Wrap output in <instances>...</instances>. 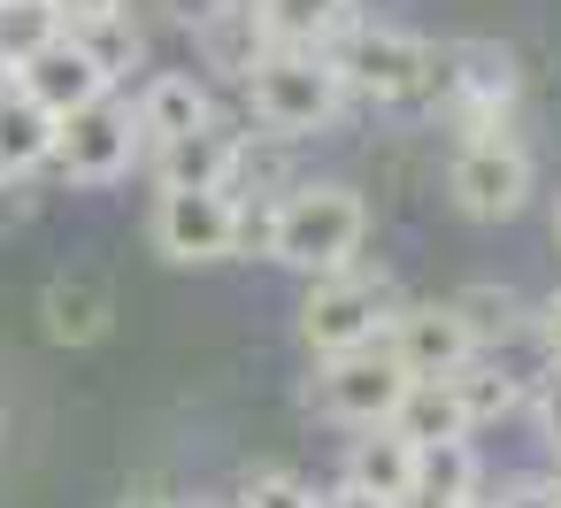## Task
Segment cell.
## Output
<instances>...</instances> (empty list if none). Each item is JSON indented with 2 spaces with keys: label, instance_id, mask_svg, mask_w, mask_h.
<instances>
[{
  "label": "cell",
  "instance_id": "6da1fadb",
  "mask_svg": "<svg viewBox=\"0 0 561 508\" xmlns=\"http://www.w3.org/2000/svg\"><path fill=\"white\" fill-rule=\"evenodd\" d=\"M362 232H369V208L354 185H293L262 216V255L285 270H308V278H339V270H354Z\"/></svg>",
  "mask_w": 561,
  "mask_h": 508
},
{
  "label": "cell",
  "instance_id": "7a4b0ae2",
  "mask_svg": "<svg viewBox=\"0 0 561 508\" xmlns=\"http://www.w3.org/2000/svg\"><path fill=\"white\" fill-rule=\"evenodd\" d=\"M400 316V293H392V278L377 270H339V278H316L308 285V301H300V339H308V354H354V347H377L385 339V324Z\"/></svg>",
  "mask_w": 561,
  "mask_h": 508
},
{
  "label": "cell",
  "instance_id": "3957f363",
  "mask_svg": "<svg viewBox=\"0 0 561 508\" xmlns=\"http://www.w3.org/2000/svg\"><path fill=\"white\" fill-rule=\"evenodd\" d=\"M247 101H254V124L277 132V139H300V132H323L346 101L339 70L323 55H262V70L247 78Z\"/></svg>",
  "mask_w": 561,
  "mask_h": 508
},
{
  "label": "cell",
  "instance_id": "277c9868",
  "mask_svg": "<svg viewBox=\"0 0 561 508\" xmlns=\"http://www.w3.org/2000/svg\"><path fill=\"white\" fill-rule=\"evenodd\" d=\"M400 400H408V370L385 354V339L354 347V354H331L316 370V408L339 416V424H354V431H385Z\"/></svg>",
  "mask_w": 561,
  "mask_h": 508
},
{
  "label": "cell",
  "instance_id": "5b68a950",
  "mask_svg": "<svg viewBox=\"0 0 561 508\" xmlns=\"http://www.w3.org/2000/svg\"><path fill=\"white\" fill-rule=\"evenodd\" d=\"M131 162H139V124H131V101L101 93L93 109L62 116V132H55V170H62L70 185H116Z\"/></svg>",
  "mask_w": 561,
  "mask_h": 508
},
{
  "label": "cell",
  "instance_id": "8992f818",
  "mask_svg": "<svg viewBox=\"0 0 561 508\" xmlns=\"http://www.w3.org/2000/svg\"><path fill=\"white\" fill-rule=\"evenodd\" d=\"M323 63L339 70V86H346V93L408 101V93H415V78H423V63H431V47H423V39H408V32H385V24H346V32H339V47H331Z\"/></svg>",
  "mask_w": 561,
  "mask_h": 508
},
{
  "label": "cell",
  "instance_id": "52a82bcc",
  "mask_svg": "<svg viewBox=\"0 0 561 508\" xmlns=\"http://www.w3.org/2000/svg\"><path fill=\"white\" fill-rule=\"evenodd\" d=\"M446 193H454V208H461V216L500 224V216H515V208L530 201V155H523L515 139H500V132H477V139L454 155Z\"/></svg>",
  "mask_w": 561,
  "mask_h": 508
},
{
  "label": "cell",
  "instance_id": "ba28073f",
  "mask_svg": "<svg viewBox=\"0 0 561 508\" xmlns=\"http://www.w3.org/2000/svg\"><path fill=\"white\" fill-rule=\"evenodd\" d=\"M385 354L408 370V385H446L454 370L477 362V347H469V331H461V316H454L446 301L400 308V316L385 324Z\"/></svg>",
  "mask_w": 561,
  "mask_h": 508
},
{
  "label": "cell",
  "instance_id": "9c48e42d",
  "mask_svg": "<svg viewBox=\"0 0 561 508\" xmlns=\"http://www.w3.org/2000/svg\"><path fill=\"white\" fill-rule=\"evenodd\" d=\"M154 247L170 262H224V255H239V201L231 193H162L154 201Z\"/></svg>",
  "mask_w": 561,
  "mask_h": 508
},
{
  "label": "cell",
  "instance_id": "30bf717a",
  "mask_svg": "<svg viewBox=\"0 0 561 508\" xmlns=\"http://www.w3.org/2000/svg\"><path fill=\"white\" fill-rule=\"evenodd\" d=\"M239 155H247L239 124H224V116H216V124H201V132H185V139H170V147H154L147 162H154L162 193H231Z\"/></svg>",
  "mask_w": 561,
  "mask_h": 508
},
{
  "label": "cell",
  "instance_id": "8fae6325",
  "mask_svg": "<svg viewBox=\"0 0 561 508\" xmlns=\"http://www.w3.org/2000/svg\"><path fill=\"white\" fill-rule=\"evenodd\" d=\"M16 93H24L32 109H47V116L62 124V116L93 109V101H101V93H116V86H108V78H101V70H93V63L78 55V39L62 32L55 47H39V55H32V63L16 70Z\"/></svg>",
  "mask_w": 561,
  "mask_h": 508
},
{
  "label": "cell",
  "instance_id": "7c38bea8",
  "mask_svg": "<svg viewBox=\"0 0 561 508\" xmlns=\"http://www.w3.org/2000/svg\"><path fill=\"white\" fill-rule=\"evenodd\" d=\"M131 124H139V155H154V147H170V139H185V132L216 124V93H208L193 70H162V78H147V86H139Z\"/></svg>",
  "mask_w": 561,
  "mask_h": 508
},
{
  "label": "cell",
  "instance_id": "4fadbf2b",
  "mask_svg": "<svg viewBox=\"0 0 561 508\" xmlns=\"http://www.w3.org/2000/svg\"><path fill=\"white\" fill-rule=\"evenodd\" d=\"M193 47H201V63L208 70H224V78H254L262 70V55H270V32H262V9L254 0H216V9H201L193 16Z\"/></svg>",
  "mask_w": 561,
  "mask_h": 508
},
{
  "label": "cell",
  "instance_id": "5bb4252c",
  "mask_svg": "<svg viewBox=\"0 0 561 508\" xmlns=\"http://www.w3.org/2000/svg\"><path fill=\"white\" fill-rule=\"evenodd\" d=\"M254 9L277 55H331L339 32L354 24V0H254Z\"/></svg>",
  "mask_w": 561,
  "mask_h": 508
},
{
  "label": "cell",
  "instance_id": "9a60e30c",
  "mask_svg": "<svg viewBox=\"0 0 561 508\" xmlns=\"http://www.w3.org/2000/svg\"><path fill=\"white\" fill-rule=\"evenodd\" d=\"M108 316H116V301H108L101 278H55L39 293V324H47L55 347H93L108 331Z\"/></svg>",
  "mask_w": 561,
  "mask_h": 508
},
{
  "label": "cell",
  "instance_id": "2e32d148",
  "mask_svg": "<svg viewBox=\"0 0 561 508\" xmlns=\"http://www.w3.org/2000/svg\"><path fill=\"white\" fill-rule=\"evenodd\" d=\"M477 500V447H415V477L400 493V508H469Z\"/></svg>",
  "mask_w": 561,
  "mask_h": 508
},
{
  "label": "cell",
  "instance_id": "e0dca14e",
  "mask_svg": "<svg viewBox=\"0 0 561 508\" xmlns=\"http://www.w3.org/2000/svg\"><path fill=\"white\" fill-rule=\"evenodd\" d=\"M408 477H415V447H408L400 431H362V439L346 447V477H339V485H354V493H369V500H392V508H400Z\"/></svg>",
  "mask_w": 561,
  "mask_h": 508
},
{
  "label": "cell",
  "instance_id": "ac0fdd59",
  "mask_svg": "<svg viewBox=\"0 0 561 508\" xmlns=\"http://www.w3.org/2000/svg\"><path fill=\"white\" fill-rule=\"evenodd\" d=\"M55 116L47 109H32L16 86L0 93V178H32V170H47L55 162Z\"/></svg>",
  "mask_w": 561,
  "mask_h": 508
},
{
  "label": "cell",
  "instance_id": "d6986e66",
  "mask_svg": "<svg viewBox=\"0 0 561 508\" xmlns=\"http://www.w3.org/2000/svg\"><path fill=\"white\" fill-rule=\"evenodd\" d=\"M446 55H454V101H461L469 116H500V109L515 101V55H507V47L469 39V47H446Z\"/></svg>",
  "mask_w": 561,
  "mask_h": 508
},
{
  "label": "cell",
  "instance_id": "ffe728a7",
  "mask_svg": "<svg viewBox=\"0 0 561 508\" xmlns=\"http://www.w3.org/2000/svg\"><path fill=\"white\" fill-rule=\"evenodd\" d=\"M385 431H400L408 447H454V439H469L454 385H408V400L392 408V424H385Z\"/></svg>",
  "mask_w": 561,
  "mask_h": 508
},
{
  "label": "cell",
  "instance_id": "44dd1931",
  "mask_svg": "<svg viewBox=\"0 0 561 508\" xmlns=\"http://www.w3.org/2000/svg\"><path fill=\"white\" fill-rule=\"evenodd\" d=\"M70 39H78V55H85V63H93L108 86H116V78H124L139 55H147L139 24H131V9H124V16H101V24H70Z\"/></svg>",
  "mask_w": 561,
  "mask_h": 508
},
{
  "label": "cell",
  "instance_id": "7402d4cb",
  "mask_svg": "<svg viewBox=\"0 0 561 508\" xmlns=\"http://www.w3.org/2000/svg\"><path fill=\"white\" fill-rule=\"evenodd\" d=\"M446 385H454V400H461V424H469V431H477V424H500V416L523 400V385H515L507 370H492V362H469V370H454Z\"/></svg>",
  "mask_w": 561,
  "mask_h": 508
},
{
  "label": "cell",
  "instance_id": "603a6c76",
  "mask_svg": "<svg viewBox=\"0 0 561 508\" xmlns=\"http://www.w3.org/2000/svg\"><path fill=\"white\" fill-rule=\"evenodd\" d=\"M446 308L461 316L469 347H492V339H507V331H515V293H507V285H461Z\"/></svg>",
  "mask_w": 561,
  "mask_h": 508
},
{
  "label": "cell",
  "instance_id": "cb8c5ba5",
  "mask_svg": "<svg viewBox=\"0 0 561 508\" xmlns=\"http://www.w3.org/2000/svg\"><path fill=\"white\" fill-rule=\"evenodd\" d=\"M55 39H62V16L55 9H0V63H9V70H24Z\"/></svg>",
  "mask_w": 561,
  "mask_h": 508
},
{
  "label": "cell",
  "instance_id": "d4e9b609",
  "mask_svg": "<svg viewBox=\"0 0 561 508\" xmlns=\"http://www.w3.org/2000/svg\"><path fill=\"white\" fill-rule=\"evenodd\" d=\"M239 508H316V493L293 470H247L239 477Z\"/></svg>",
  "mask_w": 561,
  "mask_h": 508
},
{
  "label": "cell",
  "instance_id": "484cf974",
  "mask_svg": "<svg viewBox=\"0 0 561 508\" xmlns=\"http://www.w3.org/2000/svg\"><path fill=\"white\" fill-rule=\"evenodd\" d=\"M530 408H538V431H546V447L561 454V362L538 377V393H530Z\"/></svg>",
  "mask_w": 561,
  "mask_h": 508
},
{
  "label": "cell",
  "instance_id": "4316f807",
  "mask_svg": "<svg viewBox=\"0 0 561 508\" xmlns=\"http://www.w3.org/2000/svg\"><path fill=\"white\" fill-rule=\"evenodd\" d=\"M32 208H39L32 178H0V232H16V224H32Z\"/></svg>",
  "mask_w": 561,
  "mask_h": 508
},
{
  "label": "cell",
  "instance_id": "83f0119b",
  "mask_svg": "<svg viewBox=\"0 0 561 508\" xmlns=\"http://www.w3.org/2000/svg\"><path fill=\"white\" fill-rule=\"evenodd\" d=\"M492 508H561V485H553V477H523V485H507Z\"/></svg>",
  "mask_w": 561,
  "mask_h": 508
},
{
  "label": "cell",
  "instance_id": "f1b7e54d",
  "mask_svg": "<svg viewBox=\"0 0 561 508\" xmlns=\"http://www.w3.org/2000/svg\"><path fill=\"white\" fill-rule=\"evenodd\" d=\"M47 9H55V16H62V32H70V24H101V16H124L131 0H47Z\"/></svg>",
  "mask_w": 561,
  "mask_h": 508
},
{
  "label": "cell",
  "instance_id": "f546056e",
  "mask_svg": "<svg viewBox=\"0 0 561 508\" xmlns=\"http://www.w3.org/2000/svg\"><path fill=\"white\" fill-rule=\"evenodd\" d=\"M316 508H392V500H369L354 485H331V493H316Z\"/></svg>",
  "mask_w": 561,
  "mask_h": 508
},
{
  "label": "cell",
  "instance_id": "4dcf8cb0",
  "mask_svg": "<svg viewBox=\"0 0 561 508\" xmlns=\"http://www.w3.org/2000/svg\"><path fill=\"white\" fill-rule=\"evenodd\" d=\"M538 339H546V347H553V362H561V293L546 301V316H538Z\"/></svg>",
  "mask_w": 561,
  "mask_h": 508
},
{
  "label": "cell",
  "instance_id": "1f68e13d",
  "mask_svg": "<svg viewBox=\"0 0 561 508\" xmlns=\"http://www.w3.org/2000/svg\"><path fill=\"white\" fill-rule=\"evenodd\" d=\"M116 508H170L162 493H131V500H116Z\"/></svg>",
  "mask_w": 561,
  "mask_h": 508
},
{
  "label": "cell",
  "instance_id": "d6a6232c",
  "mask_svg": "<svg viewBox=\"0 0 561 508\" xmlns=\"http://www.w3.org/2000/svg\"><path fill=\"white\" fill-rule=\"evenodd\" d=\"M170 508H224V500H201V493H193V500H170Z\"/></svg>",
  "mask_w": 561,
  "mask_h": 508
},
{
  "label": "cell",
  "instance_id": "836d02e7",
  "mask_svg": "<svg viewBox=\"0 0 561 508\" xmlns=\"http://www.w3.org/2000/svg\"><path fill=\"white\" fill-rule=\"evenodd\" d=\"M0 9H47V0H0Z\"/></svg>",
  "mask_w": 561,
  "mask_h": 508
},
{
  "label": "cell",
  "instance_id": "e575fe53",
  "mask_svg": "<svg viewBox=\"0 0 561 508\" xmlns=\"http://www.w3.org/2000/svg\"><path fill=\"white\" fill-rule=\"evenodd\" d=\"M9 86H16V70H9V63H0V93H9Z\"/></svg>",
  "mask_w": 561,
  "mask_h": 508
},
{
  "label": "cell",
  "instance_id": "d590c367",
  "mask_svg": "<svg viewBox=\"0 0 561 508\" xmlns=\"http://www.w3.org/2000/svg\"><path fill=\"white\" fill-rule=\"evenodd\" d=\"M469 508H492V500H469Z\"/></svg>",
  "mask_w": 561,
  "mask_h": 508
},
{
  "label": "cell",
  "instance_id": "8d00e7d4",
  "mask_svg": "<svg viewBox=\"0 0 561 508\" xmlns=\"http://www.w3.org/2000/svg\"><path fill=\"white\" fill-rule=\"evenodd\" d=\"M553 239H561V216H553Z\"/></svg>",
  "mask_w": 561,
  "mask_h": 508
},
{
  "label": "cell",
  "instance_id": "74e56055",
  "mask_svg": "<svg viewBox=\"0 0 561 508\" xmlns=\"http://www.w3.org/2000/svg\"><path fill=\"white\" fill-rule=\"evenodd\" d=\"M553 485H561V477H553Z\"/></svg>",
  "mask_w": 561,
  "mask_h": 508
}]
</instances>
